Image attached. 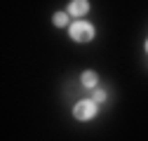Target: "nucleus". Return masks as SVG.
<instances>
[{
	"instance_id": "nucleus-4",
	"label": "nucleus",
	"mask_w": 148,
	"mask_h": 141,
	"mask_svg": "<svg viewBox=\"0 0 148 141\" xmlns=\"http://www.w3.org/2000/svg\"><path fill=\"white\" fill-rule=\"evenodd\" d=\"M97 80H99V78H97L94 70H87V73L82 75V85H85V87H94V85H97Z\"/></svg>"
},
{
	"instance_id": "nucleus-1",
	"label": "nucleus",
	"mask_w": 148,
	"mask_h": 141,
	"mask_svg": "<svg viewBox=\"0 0 148 141\" xmlns=\"http://www.w3.org/2000/svg\"><path fill=\"white\" fill-rule=\"evenodd\" d=\"M71 38L78 40V42H87L94 38V26L87 24V21H75L71 26Z\"/></svg>"
},
{
	"instance_id": "nucleus-6",
	"label": "nucleus",
	"mask_w": 148,
	"mask_h": 141,
	"mask_svg": "<svg viewBox=\"0 0 148 141\" xmlns=\"http://www.w3.org/2000/svg\"><path fill=\"white\" fill-rule=\"evenodd\" d=\"M94 101H97V103L106 101V92H94Z\"/></svg>"
},
{
	"instance_id": "nucleus-2",
	"label": "nucleus",
	"mask_w": 148,
	"mask_h": 141,
	"mask_svg": "<svg viewBox=\"0 0 148 141\" xmlns=\"http://www.w3.org/2000/svg\"><path fill=\"white\" fill-rule=\"evenodd\" d=\"M73 115L78 120H89L97 115V101H80L75 108H73Z\"/></svg>"
},
{
	"instance_id": "nucleus-5",
	"label": "nucleus",
	"mask_w": 148,
	"mask_h": 141,
	"mask_svg": "<svg viewBox=\"0 0 148 141\" xmlns=\"http://www.w3.org/2000/svg\"><path fill=\"white\" fill-rule=\"evenodd\" d=\"M54 24H57V26H66V24H68V14L59 12L57 16H54Z\"/></svg>"
},
{
	"instance_id": "nucleus-7",
	"label": "nucleus",
	"mask_w": 148,
	"mask_h": 141,
	"mask_svg": "<svg viewBox=\"0 0 148 141\" xmlns=\"http://www.w3.org/2000/svg\"><path fill=\"white\" fill-rule=\"evenodd\" d=\"M146 52H148V42H146Z\"/></svg>"
},
{
	"instance_id": "nucleus-3",
	"label": "nucleus",
	"mask_w": 148,
	"mask_h": 141,
	"mask_svg": "<svg viewBox=\"0 0 148 141\" xmlns=\"http://www.w3.org/2000/svg\"><path fill=\"white\" fill-rule=\"evenodd\" d=\"M87 12H89V3L87 0H73V3L68 5V14H73V16H82Z\"/></svg>"
}]
</instances>
